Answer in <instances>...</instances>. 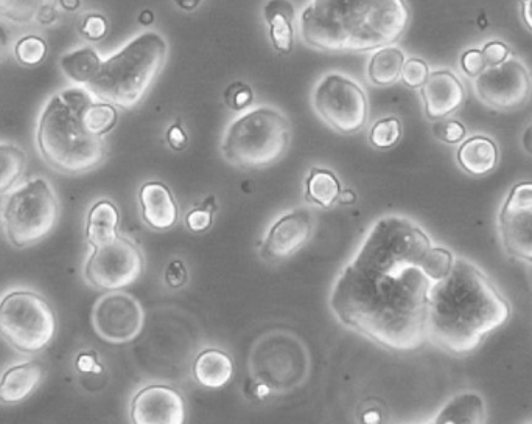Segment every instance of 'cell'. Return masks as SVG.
<instances>
[{"instance_id": "52a82bcc", "label": "cell", "mask_w": 532, "mask_h": 424, "mask_svg": "<svg viewBox=\"0 0 532 424\" xmlns=\"http://www.w3.org/2000/svg\"><path fill=\"white\" fill-rule=\"evenodd\" d=\"M60 213V201L47 179L25 182L5 202L2 221L8 240L18 249L39 243L55 229Z\"/></svg>"}, {"instance_id": "b9f144b4", "label": "cell", "mask_w": 532, "mask_h": 424, "mask_svg": "<svg viewBox=\"0 0 532 424\" xmlns=\"http://www.w3.org/2000/svg\"><path fill=\"white\" fill-rule=\"evenodd\" d=\"M75 367L81 373H100L102 367L97 362L94 353H81L75 361Z\"/></svg>"}, {"instance_id": "ab89813d", "label": "cell", "mask_w": 532, "mask_h": 424, "mask_svg": "<svg viewBox=\"0 0 532 424\" xmlns=\"http://www.w3.org/2000/svg\"><path fill=\"white\" fill-rule=\"evenodd\" d=\"M187 282V269L181 260H173L168 268L165 269V283L170 288L178 289L186 285Z\"/></svg>"}, {"instance_id": "ffe728a7", "label": "cell", "mask_w": 532, "mask_h": 424, "mask_svg": "<svg viewBox=\"0 0 532 424\" xmlns=\"http://www.w3.org/2000/svg\"><path fill=\"white\" fill-rule=\"evenodd\" d=\"M193 378L206 389H223L234 376V362L220 348H206L192 365Z\"/></svg>"}, {"instance_id": "8fae6325", "label": "cell", "mask_w": 532, "mask_h": 424, "mask_svg": "<svg viewBox=\"0 0 532 424\" xmlns=\"http://www.w3.org/2000/svg\"><path fill=\"white\" fill-rule=\"evenodd\" d=\"M476 97L495 111H515L528 103L532 77L525 64L508 58L498 66L486 67L473 81Z\"/></svg>"}, {"instance_id": "836d02e7", "label": "cell", "mask_w": 532, "mask_h": 424, "mask_svg": "<svg viewBox=\"0 0 532 424\" xmlns=\"http://www.w3.org/2000/svg\"><path fill=\"white\" fill-rule=\"evenodd\" d=\"M433 133L436 139L447 145H458L466 139L467 129L458 120H436L433 126Z\"/></svg>"}, {"instance_id": "ac0fdd59", "label": "cell", "mask_w": 532, "mask_h": 424, "mask_svg": "<svg viewBox=\"0 0 532 424\" xmlns=\"http://www.w3.org/2000/svg\"><path fill=\"white\" fill-rule=\"evenodd\" d=\"M44 378V367L39 362L27 361L11 365L0 376V403L19 404L32 397Z\"/></svg>"}, {"instance_id": "5bb4252c", "label": "cell", "mask_w": 532, "mask_h": 424, "mask_svg": "<svg viewBox=\"0 0 532 424\" xmlns=\"http://www.w3.org/2000/svg\"><path fill=\"white\" fill-rule=\"evenodd\" d=\"M313 215L307 209L285 213L271 224L260 246V257L268 263H282L298 254L312 240Z\"/></svg>"}, {"instance_id": "7bdbcfd3", "label": "cell", "mask_w": 532, "mask_h": 424, "mask_svg": "<svg viewBox=\"0 0 532 424\" xmlns=\"http://www.w3.org/2000/svg\"><path fill=\"white\" fill-rule=\"evenodd\" d=\"M56 19H58L56 8L53 7V5L44 2V4L39 7L38 14H36V22H39L41 25H52Z\"/></svg>"}, {"instance_id": "30bf717a", "label": "cell", "mask_w": 532, "mask_h": 424, "mask_svg": "<svg viewBox=\"0 0 532 424\" xmlns=\"http://www.w3.org/2000/svg\"><path fill=\"white\" fill-rule=\"evenodd\" d=\"M84 263V280L100 291H122L136 283L144 272V254L130 238L117 235L114 240L92 247Z\"/></svg>"}, {"instance_id": "74e56055", "label": "cell", "mask_w": 532, "mask_h": 424, "mask_svg": "<svg viewBox=\"0 0 532 424\" xmlns=\"http://www.w3.org/2000/svg\"><path fill=\"white\" fill-rule=\"evenodd\" d=\"M212 221H214V209H207V207L192 210L186 216L187 227L196 233L206 232L212 226Z\"/></svg>"}, {"instance_id": "4dcf8cb0", "label": "cell", "mask_w": 532, "mask_h": 424, "mask_svg": "<svg viewBox=\"0 0 532 424\" xmlns=\"http://www.w3.org/2000/svg\"><path fill=\"white\" fill-rule=\"evenodd\" d=\"M47 42L44 38L36 35L22 36L14 46V58L24 67H38L46 60Z\"/></svg>"}, {"instance_id": "1f68e13d", "label": "cell", "mask_w": 532, "mask_h": 424, "mask_svg": "<svg viewBox=\"0 0 532 424\" xmlns=\"http://www.w3.org/2000/svg\"><path fill=\"white\" fill-rule=\"evenodd\" d=\"M44 0H0V18L24 25L36 21L39 7Z\"/></svg>"}, {"instance_id": "cb8c5ba5", "label": "cell", "mask_w": 532, "mask_h": 424, "mask_svg": "<svg viewBox=\"0 0 532 424\" xmlns=\"http://www.w3.org/2000/svg\"><path fill=\"white\" fill-rule=\"evenodd\" d=\"M341 182L329 168L315 167L308 173L305 181V202L312 206L329 209L338 202L340 196Z\"/></svg>"}, {"instance_id": "9a60e30c", "label": "cell", "mask_w": 532, "mask_h": 424, "mask_svg": "<svg viewBox=\"0 0 532 424\" xmlns=\"http://www.w3.org/2000/svg\"><path fill=\"white\" fill-rule=\"evenodd\" d=\"M130 418L136 424H181L186 421V403L173 387L150 384L134 395Z\"/></svg>"}, {"instance_id": "7a4b0ae2", "label": "cell", "mask_w": 532, "mask_h": 424, "mask_svg": "<svg viewBox=\"0 0 532 424\" xmlns=\"http://www.w3.org/2000/svg\"><path fill=\"white\" fill-rule=\"evenodd\" d=\"M511 303L466 258L428 292L427 339L444 352L467 356L511 319Z\"/></svg>"}, {"instance_id": "7402d4cb", "label": "cell", "mask_w": 532, "mask_h": 424, "mask_svg": "<svg viewBox=\"0 0 532 424\" xmlns=\"http://www.w3.org/2000/svg\"><path fill=\"white\" fill-rule=\"evenodd\" d=\"M265 21L270 27V38L276 52L288 55L293 50L294 10L288 0H271L265 5Z\"/></svg>"}, {"instance_id": "d6a6232c", "label": "cell", "mask_w": 532, "mask_h": 424, "mask_svg": "<svg viewBox=\"0 0 532 424\" xmlns=\"http://www.w3.org/2000/svg\"><path fill=\"white\" fill-rule=\"evenodd\" d=\"M428 77H430V67H428V64L424 60L410 58V60H406L405 64H403L400 80L406 86L411 87V89H420V87L424 86Z\"/></svg>"}, {"instance_id": "e575fe53", "label": "cell", "mask_w": 532, "mask_h": 424, "mask_svg": "<svg viewBox=\"0 0 532 424\" xmlns=\"http://www.w3.org/2000/svg\"><path fill=\"white\" fill-rule=\"evenodd\" d=\"M81 35L89 41H102L108 35V19L100 13H91L81 22Z\"/></svg>"}, {"instance_id": "bcb514c9", "label": "cell", "mask_w": 532, "mask_h": 424, "mask_svg": "<svg viewBox=\"0 0 532 424\" xmlns=\"http://www.w3.org/2000/svg\"><path fill=\"white\" fill-rule=\"evenodd\" d=\"M522 145L523 150H525L529 156H532V125H529L528 128L525 129V133H523L522 137Z\"/></svg>"}, {"instance_id": "9c48e42d", "label": "cell", "mask_w": 532, "mask_h": 424, "mask_svg": "<svg viewBox=\"0 0 532 424\" xmlns=\"http://www.w3.org/2000/svg\"><path fill=\"white\" fill-rule=\"evenodd\" d=\"M313 108L322 122L343 136H354L368 125V95L357 81L341 73H327L319 80Z\"/></svg>"}, {"instance_id": "8d00e7d4", "label": "cell", "mask_w": 532, "mask_h": 424, "mask_svg": "<svg viewBox=\"0 0 532 424\" xmlns=\"http://www.w3.org/2000/svg\"><path fill=\"white\" fill-rule=\"evenodd\" d=\"M487 64L484 61L483 52L478 49H470L462 53L461 69L464 70L467 77L476 78L486 69Z\"/></svg>"}, {"instance_id": "d6986e66", "label": "cell", "mask_w": 532, "mask_h": 424, "mask_svg": "<svg viewBox=\"0 0 532 424\" xmlns=\"http://www.w3.org/2000/svg\"><path fill=\"white\" fill-rule=\"evenodd\" d=\"M456 160L464 173L481 178L498 167L500 151L494 139L483 136V134H476V136L462 140L456 153Z\"/></svg>"}, {"instance_id": "2e32d148", "label": "cell", "mask_w": 532, "mask_h": 424, "mask_svg": "<svg viewBox=\"0 0 532 424\" xmlns=\"http://www.w3.org/2000/svg\"><path fill=\"white\" fill-rule=\"evenodd\" d=\"M428 119L442 120L455 114L466 101V87L450 70L430 72V77L420 87Z\"/></svg>"}, {"instance_id": "277c9868", "label": "cell", "mask_w": 532, "mask_h": 424, "mask_svg": "<svg viewBox=\"0 0 532 424\" xmlns=\"http://www.w3.org/2000/svg\"><path fill=\"white\" fill-rule=\"evenodd\" d=\"M94 98L86 87H69L53 95L39 115L36 145L58 173H88L105 160V140L89 134L83 125V111Z\"/></svg>"}, {"instance_id": "603a6c76", "label": "cell", "mask_w": 532, "mask_h": 424, "mask_svg": "<svg viewBox=\"0 0 532 424\" xmlns=\"http://www.w3.org/2000/svg\"><path fill=\"white\" fill-rule=\"evenodd\" d=\"M486 421V403L475 392H462L447 401L434 423H484Z\"/></svg>"}, {"instance_id": "6da1fadb", "label": "cell", "mask_w": 532, "mask_h": 424, "mask_svg": "<svg viewBox=\"0 0 532 424\" xmlns=\"http://www.w3.org/2000/svg\"><path fill=\"white\" fill-rule=\"evenodd\" d=\"M431 246L428 233L411 219H377L330 292L336 319L386 350L422 347L433 282L420 265Z\"/></svg>"}, {"instance_id": "d590c367", "label": "cell", "mask_w": 532, "mask_h": 424, "mask_svg": "<svg viewBox=\"0 0 532 424\" xmlns=\"http://www.w3.org/2000/svg\"><path fill=\"white\" fill-rule=\"evenodd\" d=\"M224 100H226V105H228L229 108L234 109V111H243V109L248 108V106L251 105L252 100H254V92H252V89L248 84L234 83L226 89Z\"/></svg>"}, {"instance_id": "681fc988", "label": "cell", "mask_w": 532, "mask_h": 424, "mask_svg": "<svg viewBox=\"0 0 532 424\" xmlns=\"http://www.w3.org/2000/svg\"><path fill=\"white\" fill-rule=\"evenodd\" d=\"M179 7L184 8V10H193V8L198 7L201 0H176Z\"/></svg>"}, {"instance_id": "60d3db41", "label": "cell", "mask_w": 532, "mask_h": 424, "mask_svg": "<svg viewBox=\"0 0 532 424\" xmlns=\"http://www.w3.org/2000/svg\"><path fill=\"white\" fill-rule=\"evenodd\" d=\"M167 142L175 151H182L187 146V136L179 125H172L167 131Z\"/></svg>"}, {"instance_id": "4fadbf2b", "label": "cell", "mask_w": 532, "mask_h": 424, "mask_svg": "<svg viewBox=\"0 0 532 424\" xmlns=\"http://www.w3.org/2000/svg\"><path fill=\"white\" fill-rule=\"evenodd\" d=\"M145 313L139 300L122 291L98 299L92 313L95 333L109 344H126L144 330Z\"/></svg>"}, {"instance_id": "83f0119b", "label": "cell", "mask_w": 532, "mask_h": 424, "mask_svg": "<svg viewBox=\"0 0 532 424\" xmlns=\"http://www.w3.org/2000/svg\"><path fill=\"white\" fill-rule=\"evenodd\" d=\"M119 122L117 108L106 101L94 100L83 111V125L92 136L105 137Z\"/></svg>"}, {"instance_id": "f546056e", "label": "cell", "mask_w": 532, "mask_h": 424, "mask_svg": "<svg viewBox=\"0 0 532 424\" xmlns=\"http://www.w3.org/2000/svg\"><path fill=\"white\" fill-rule=\"evenodd\" d=\"M402 122L397 117L377 120L369 131V142L377 150H391L402 139Z\"/></svg>"}, {"instance_id": "e0dca14e", "label": "cell", "mask_w": 532, "mask_h": 424, "mask_svg": "<svg viewBox=\"0 0 532 424\" xmlns=\"http://www.w3.org/2000/svg\"><path fill=\"white\" fill-rule=\"evenodd\" d=\"M140 215L150 229H172L179 218V207L172 190L162 182H147L140 187Z\"/></svg>"}, {"instance_id": "c3c4849f", "label": "cell", "mask_w": 532, "mask_h": 424, "mask_svg": "<svg viewBox=\"0 0 532 424\" xmlns=\"http://www.w3.org/2000/svg\"><path fill=\"white\" fill-rule=\"evenodd\" d=\"M58 4H60L63 10L74 13V11H77L81 7V0H58Z\"/></svg>"}, {"instance_id": "8992f818", "label": "cell", "mask_w": 532, "mask_h": 424, "mask_svg": "<svg viewBox=\"0 0 532 424\" xmlns=\"http://www.w3.org/2000/svg\"><path fill=\"white\" fill-rule=\"evenodd\" d=\"M291 143V125L282 112L268 106L251 109L226 128L221 154L242 170H259L279 162Z\"/></svg>"}, {"instance_id": "f35d334b", "label": "cell", "mask_w": 532, "mask_h": 424, "mask_svg": "<svg viewBox=\"0 0 532 424\" xmlns=\"http://www.w3.org/2000/svg\"><path fill=\"white\" fill-rule=\"evenodd\" d=\"M484 61H486L487 67L498 66V64L504 63L511 55L509 47L501 41H489L486 46L483 47Z\"/></svg>"}, {"instance_id": "484cf974", "label": "cell", "mask_w": 532, "mask_h": 424, "mask_svg": "<svg viewBox=\"0 0 532 424\" xmlns=\"http://www.w3.org/2000/svg\"><path fill=\"white\" fill-rule=\"evenodd\" d=\"M405 53L397 47L386 46L375 50L368 66V78L374 86L386 87L397 83L405 64Z\"/></svg>"}, {"instance_id": "3957f363", "label": "cell", "mask_w": 532, "mask_h": 424, "mask_svg": "<svg viewBox=\"0 0 532 424\" xmlns=\"http://www.w3.org/2000/svg\"><path fill=\"white\" fill-rule=\"evenodd\" d=\"M410 24L405 0H312L299 18L307 46L364 53L396 44Z\"/></svg>"}, {"instance_id": "5b68a950", "label": "cell", "mask_w": 532, "mask_h": 424, "mask_svg": "<svg viewBox=\"0 0 532 424\" xmlns=\"http://www.w3.org/2000/svg\"><path fill=\"white\" fill-rule=\"evenodd\" d=\"M167 53V41L159 33H142L103 60L86 89L97 100L130 111L150 91L167 61Z\"/></svg>"}, {"instance_id": "7dc6e473", "label": "cell", "mask_w": 532, "mask_h": 424, "mask_svg": "<svg viewBox=\"0 0 532 424\" xmlns=\"http://www.w3.org/2000/svg\"><path fill=\"white\" fill-rule=\"evenodd\" d=\"M8 39H10V36H8L7 28H5L4 24L0 22V58L5 55V52H7Z\"/></svg>"}, {"instance_id": "ee69618b", "label": "cell", "mask_w": 532, "mask_h": 424, "mask_svg": "<svg viewBox=\"0 0 532 424\" xmlns=\"http://www.w3.org/2000/svg\"><path fill=\"white\" fill-rule=\"evenodd\" d=\"M338 202L343 204V206H352V204L357 202V195H355L354 190H350V188H343V190H341L340 196H338Z\"/></svg>"}, {"instance_id": "f6af8a7d", "label": "cell", "mask_w": 532, "mask_h": 424, "mask_svg": "<svg viewBox=\"0 0 532 424\" xmlns=\"http://www.w3.org/2000/svg\"><path fill=\"white\" fill-rule=\"evenodd\" d=\"M523 21L532 30V0H523L522 2Z\"/></svg>"}, {"instance_id": "7c38bea8", "label": "cell", "mask_w": 532, "mask_h": 424, "mask_svg": "<svg viewBox=\"0 0 532 424\" xmlns=\"http://www.w3.org/2000/svg\"><path fill=\"white\" fill-rule=\"evenodd\" d=\"M498 233L504 251L532 265V182L514 185L498 213Z\"/></svg>"}, {"instance_id": "d4e9b609", "label": "cell", "mask_w": 532, "mask_h": 424, "mask_svg": "<svg viewBox=\"0 0 532 424\" xmlns=\"http://www.w3.org/2000/svg\"><path fill=\"white\" fill-rule=\"evenodd\" d=\"M102 56L92 47H81L61 56L60 69L75 86H88L102 66Z\"/></svg>"}, {"instance_id": "ba28073f", "label": "cell", "mask_w": 532, "mask_h": 424, "mask_svg": "<svg viewBox=\"0 0 532 424\" xmlns=\"http://www.w3.org/2000/svg\"><path fill=\"white\" fill-rule=\"evenodd\" d=\"M56 316L46 297L16 289L0 299V338L16 352L36 355L55 338Z\"/></svg>"}, {"instance_id": "4316f807", "label": "cell", "mask_w": 532, "mask_h": 424, "mask_svg": "<svg viewBox=\"0 0 532 424\" xmlns=\"http://www.w3.org/2000/svg\"><path fill=\"white\" fill-rule=\"evenodd\" d=\"M27 168V153L13 143H0V195L11 192Z\"/></svg>"}, {"instance_id": "f1b7e54d", "label": "cell", "mask_w": 532, "mask_h": 424, "mask_svg": "<svg viewBox=\"0 0 532 424\" xmlns=\"http://www.w3.org/2000/svg\"><path fill=\"white\" fill-rule=\"evenodd\" d=\"M453 265H455V255L452 251H448L447 247L431 246L420 268L431 282L436 283L441 282L450 274Z\"/></svg>"}, {"instance_id": "44dd1931", "label": "cell", "mask_w": 532, "mask_h": 424, "mask_svg": "<svg viewBox=\"0 0 532 424\" xmlns=\"http://www.w3.org/2000/svg\"><path fill=\"white\" fill-rule=\"evenodd\" d=\"M120 213L114 202L100 199L88 212L86 240L92 247L108 243L119 235Z\"/></svg>"}]
</instances>
